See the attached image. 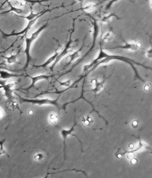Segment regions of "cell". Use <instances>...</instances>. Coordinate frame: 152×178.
Here are the masks:
<instances>
[{
  "mask_svg": "<svg viewBox=\"0 0 152 178\" xmlns=\"http://www.w3.org/2000/svg\"><path fill=\"white\" fill-rule=\"evenodd\" d=\"M76 124V121L75 120V124H74V125L73 126V127H72L71 129L69 131H66L64 130H62L61 131V134L62 135H63V137H64V145H65V148H64V153H65V159L64 161L66 159V154H65V149H66V144H65V140L67 136V135H68V134H70L71 133V131L73 130L74 127V126Z\"/></svg>",
  "mask_w": 152,
  "mask_h": 178,
  "instance_id": "obj_16",
  "label": "cell"
},
{
  "mask_svg": "<svg viewBox=\"0 0 152 178\" xmlns=\"http://www.w3.org/2000/svg\"><path fill=\"white\" fill-rule=\"evenodd\" d=\"M152 49L150 48V49H148V50H147V52L146 53V56L149 59H151L152 58Z\"/></svg>",
  "mask_w": 152,
  "mask_h": 178,
  "instance_id": "obj_25",
  "label": "cell"
},
{
  "mask_svg": "<svg viewBox=\"0 0 152 178\" xmlns=\"http://www.w3.org/2000/svg\"><path fill=\"white\" fill-rule=\"evenodd\" d=\"M113 17H116L118 18V16L114 14H111L107 16H104L103 18H102L101 22L103 23H107L110 22L111 19Z\"/></svg>",
  "mask_w": 152,
  "mask_h": 178,
  "instance_id": "obj_19",
  "label": "cell"
},
{
  "mask_svg": "<svg viewBox=\"0 0 152 178\" xmlns=\"http://www.w3.org/2000/svg\"><path fill=\"white\" fill-rule=\"evenodd\" d=\"M59 120V117L56 116L55 114H51L50 116V119H49V121L52 124L56 123Z\"/></svg>",
  "mask_w": 152,
  "mask_h": 178,
  "instance_id": "obj_21",
  "label": "cell"
},
{
  "mask_svg": "<svg viewBox=\"0 0 152 178\" xmlns=\"http://www.w3.org/2000/svg\"><path fill=\"white\" fill-rule=\"evenodd\" d=\"M19 97V100L21 103H30L35 105H38L42 106L43 105H54L57 107H59L58 105V100L60 96L55 100H51L48 99H25L21 97L18 96Z\"/></svg>",
  "mask_w": 152,
  "mask_h": 178,
  "instance_id": "obj_4",
  "label": "cell"
},
{
  "mask_svg": "<svg viewBox=\"0 0 152 178\" xmlns=\"http://www.w3.org/2000/svg\"><path fill=\"white\" fill-rule=\"evenodd\" d=\"M44 14H45V13H42V14H41V15L38 16L37 17H36V18H35V19H33V20L29 21V22H28V23L27 25V26H26V28H25L24 30H23L19 32L12 33L10 34H6L4 33L2 31L0 30V31L2 32V34L3 37L4 38H8V37H10L12 36H18L24 34L27 35V33H28V31L31 28L32 26H33L36 22L37 21L38 19L40 16H41L42 15H44Z\"/></svg>",
  "mask_w": 152,
  "mask_h": 178,
  "instance_id": "obj_6",
  "label": "cell"
},
{
  "mask_svg": "<svg viewBox=\"0 0 152 178\" xmlns=\"http://www.w3.org/2000/svg\"><path fill=\"white\" fill-rule=\"evenodd\" d=\"M9 5L10 6V9L8 11L4 12L2 13H7V12H15V13H17V15L18 14V15H20L24 14L25 13V10H24V9L13 6L10 4H9Z\"/></svg>",
  "mask_w": 152,
  "mask_h": 178,
  "instance_id": "obj_15",
  "label": "cell"
},
{
  "mask_svg": "<svg viewBox=\"0 0 152 178\" xmlns=\"http://www.w3.org/2000/svg\"><path fill=\"white\" fill-rule=\"evenodd\" d=\"M100 46H101L100 47L101 48H100V52L97 57L91 63L84 66V68H83V72H85L86 74H88V73L90 72H91L93 70L96 69L100 65L106 64L109 62L110 61H113V60H120V61H123L131 65V66L133 68L134 72H135L136 75L137 76L139 79H141V81H144L142 80V79H141V77L139 76L137 71L135 67H134L133 65L132 64V63H133L138 65L141 66L143 67L147 68V69H151V68H150L148 67L145 65L141 64L137 62H136L135 61H133V60L130 59L128 58H125V57H123V56H119V55H110V54H107L102 49L101 45H100Z\"/></svg>",
  "mask_w": 152,
  "mask_h": 178,
  "instance_id": "obj_1",
  "label": "cell"
},
{
  "mask_svg": "<svg viewBox=\"0 0 152 178\" xmlns=\"http://www.w3.org/2000/svg\"><path fill=\"white\" fill-rule=\"evenodd\" d=\"M29 77H30L32 80L31 84L30 85V86L26 89H24L25 90L28 91L31 89V88H33L34 87L35 85L37 82H38V81H42V80H48L51 77V76L50 75H40L39 76H34V77H32V76H28Z\"/></svg>",
  "mask_w": 152,
  "mask_h": 178,
  "instance_id": "obj_7",
  "label": "cell"
},
{
  "mask_svg": "<svg viewBox=\"0 0 152 178\" xmlns=\"http://www.w3.org/2000/svg\"><path fill=\"white\" fill-rule=\"evenodd\" d=\"M73 32V30L71 32V34L69 40L68 41L67 43L66 44L65 46H64L63 49H62L60 53L58 55V57H57L56 59L55 60V61L53 63V64L50 67V70L51 71H53L54 70V68L56 65L60 61V60L63 58L64 57L66 56L67 54L68 53L72 52L73 51V49L76 47V42L78 41V39L76 40H72L71 39V35Z\"/></svg>",
  "mask_w": 152,
  "mask_h": 178,
  "instance_id": "obj_3",
  "label": "cell"
},
{
  "mask_svg": "<svg viewBox=\"0 0 152 178\" xmlns=\"http://www.w3.org/2000/svg\"><path fill=\"white\" fill-rule=\"evenodd\" d=\"M60 84V86H61L69 87L71 85V81L70 80H68L64 82H61V81H58Z\"/></svg>",
  "mask_w": 152,
  "mask_h": 178,
  "instance_id": "obj_24",
  "label": "cell"
},
{
  "mask_svg": "<svg viewBox=\"0 0 152 178\" xmlns=\"http://www.w3.org/2000/svg\"><path fill=\"white\" fill-rule=\"evenodd\" d=\"M44 154L42 152H38L34 155V160L38 161H40L44 158Z\"/></svg>",
  "mask_w": 152,
  "mask_h": 178,
  "instance_id": "obj_20",
  "label": "cell"
},
{
  "mask_svg": "<svg viewBox=\"0 0 152 178\" xmlns=\"http://www.w3.org/2000/svg\"><path fill=\"white\" fill-rule=\"evenodd\" d=\"M83 47H84V45H83L79 50L74 51L72 54H70V55L68 56V58H69V61L66 66L69 65L74 61L80 58V56H81V51H82V49H83Z\"/></svg>",
  "mask_w": 152,
  "mask_h": 178,
  "instance_id": "obj_13",
  "label": "cell"
},
{
  "mask_svg": "<svg viewBox=\"0 0 152 178\" xmlns=\"http://www.w3.org/2000/svg\"><path fill=\"white\" fill-rule=\"evenodd\" d=\"M48 11H49V10L47 9V10H42V11L38 13H34L31 10L30 14L27 16H22V15H17V14H15V15L17 16V17H20V18H24V19H26L28 21H30L35 19L36 17H37L38 16H39L41 14H42V13H45L46 12H48Z\"/></svg>",
  "mask_w": 152,
  "mask_h": 178,
  "instance_id": "obj_10",
  "label": "cell"
},
{
  "mask_svg": "<svg viewBox=\"0 0 152 178\" xmlns=\"http://www.w3.org/2000/svg\"><path fill=\"white\" fill-rule=\"evenodd\" d=\"M47 26H48L47 23L42 25L41 27H40L35 32L32 33L31 37H26V39H25L26 44V49L24 50V53L26 54V56H27V62H26V65H25V67H24V69H27V68L30 61H31V54H30V51H31V48L33 42L38 37L40 34L41 33L42 31L45 30V28L47 27Z\"/></svg>",
  "mask_w": 152,
  "mask_h": 178,
  "instance_id": "obj_2",
  "label": "cell"
},
{
  "mask_svg": "<svg viewBox=\"0 0 152 178\" xmlns=\"http://www.w3.org/2000/svg\"><path fill=\"white\" fill-rule=\"evenodd\" d=\"M10 104V107L13 109L14 110L16 109H19V106H18V103L16 99H13L11 101L9 102Z\"/></svg>",
  "mask_w": 152,
  "mask_h": 178,
  "instance_id": "obj_22",
  "label": "cell"
},
{
  "mask_svg": "<svg viewBox=\"0 0 152 178\" xmlns=\"http://www.w3.org/2000/svg\"><path fill=\"white\" fill-rule=\"evenodd\" d=\"M61 50H60V51H58V50H57L56 51V52H55V53L54 54V55H52L51 57H50V58H49L48 59L46 60V61H45V62H44L43 64L38 65H33V66L34 68H45L47 67L49 65L51 64V63L53 62V61H55V60H56V59L57 57H58L59 54H60V53Z\"/></svg>",
  "mask_w": 152,
  "mask_h": 178,
  "instance_id": "obj_8",
  "label": "cell"
},
{
  "mask_svg": "<svg viewBox=\"0 0 152 178\" xmlns=\"http://www.w3.org/2000/svg\"><path fill=\"white\" fill-rule=\"evenodd\" d=\"M124 49V50H129L131 51H137L138 49H139L137 46L136 42L135 43H127V42H125V44L121 46H117V47H114V48H110L109 49Z\"/></svg>",
  "mask_w": 152,
  "mask_h": 178,
  "instance_id": "obj_9",
  "label": "cell"
},
{
  "mask_svg": "<svg viewBox=\"0 0 152 178\" xmlns=\"http://www.w3.org/2000/svg\"><path fill=\"white\" fill-rule=\"evenodd\" d=\"M84 122H85V124H86V125H89V124H90L89 122V121L88 120H85Z\"/></svg>",
  "mask_w": 152,
  "mask_h": 178,
  "instance_id": "obj_31",
  "label": "cell"
},
{
  "mask_svg": "<svg viewBox=\"0 0 152 178\" xmlns=\"http://www.w3.org/2000/svg\"><path fill=\"white\" fill-rule=\"evenodd\" d=\"M5 139H3L2 140H1L0 141V156L2 155L3 154H5L8 157H9V156L7 153L6 152L5 149L4 148V144H5Z\"/></svg>",
  "mask_w": 152,
  "mask_h": 178,
  "instance_id": "obj_18",
  "label": "cell"
},
{
  "mask_svg": "<svg viewBox=\"0 0 152 178\" xmlns=\"http://www.w3.org/2000/svg\"><path fill=\"white\" fill-rule=\"evenodd\" d=\"M28 114L29 115H32L34 114V111L32 110H29L28 112Z\"/></svg>",
  "mask_w": 152,
  "mask_h": 178,
  "instance_id": "obj_30",
  "label": "cell"
},
{
  "mask_svg": "<svg viewBox=\"0 0 152 178\" xmlns=\"http://www.w3.org/2000/svg\"><path fill=\"white\" fill-rule=\"evenodd\" d=\"M137 162V160H136V159H132L131 160V162L132 164H135L136 163V162Z\"/></svg>",
  "mask_w": 152,
  "mask_h": 178,
  "instance_id": "obj_29",
  "label": "cell"
},
{
  "mask_svg": "<svg viewBox=\"0 0 152 178\" xmlns=\"http://www.w3.org/2000/svg\"><path fill=\"white\" fill-rule=\"evenodd\" d=\"M93 30H94V32H93V44L92 45V47L89 50V52L87 53L85 56H84V58L82 59H84V58H85L86 56L88 55V54H89V53L91 52V50L94 47L95 45V43H96V39L99 33V27L98 26L97 23L96 22V20H94V22H93Z\"/></svg>",
  "mask_w": 152,
  "mask_h": 178,
  "instance_id": "obj_11",
  "label": "cell"
},
{
  "mask_svg": "<svg viewBox=\"0 0 152 178\" xmlns=\"http://www.w3.org/2000/svg\"><path fill=\"white\" fill-rule=\"evenodd\" d=\"M23 76L22 75H18L15 73H10L6 71L0 70V78L3 80H7L10 78H15Z\"/></svg>",
  "mask_w": 152,
  "mask_h": 178,
  "instance_id": "obj_12",
  "label": "cell"
},
{
  "mask_svg": "<svg viewBox=\"0 0 152 178\" xmlns=\"http://www.w3.org/2000/svg\"><path fill=\"white\" fill-rule=\"evenodd\" d=\"M122 157V155L121 154L117 155V157L118 158H121Z\"/></svg>",
  "mask_w": 152,
  "mask_h": 178,
  "instance_id": "obj_32",
  "label": "cell"
},
{
  "mask_svg": "<svg viewBox=\"0 0 152 178\" xmlns=\"http://www.w3.org/2000/svg\"><path fill=\"white\" fill-rule=\"evenodd\" d=\"M6 81H0V89H2L4 91V96L6 97L9 102L11 101L13 99H15V98L13 96V93L15 89H13L15 83H9L5 84Z\"/></svg>",
  "mask_w": 152,
  "mask_h": 178,
  "instance_id": "obj_5",
  "label": "cell"
},
{
  "mask_svg": "<svg viewBox=\"0 0 152 178\" xmlns=\"http://www.w3.org/2000/svg\"><path fill=\"white\" fill-rule=\"evenodd\" d=\"M96 9V6L93 5H90L84 8V9L88 12H92L94 11Z\"/></svg>",
  "mask_w": 152,
  "mask_h": 178,
  "instance_id": "obj_23",
  "label": "cell"
},
{
  "mask_svg": "<svg viewBox=\"0 0 152 178\" xmlns=\"http://www.w3.org/2000/svg\"><path fill=\"white\" fill-rule=\"evenodd\" d=\"M132 126L134 127H137V125H138V122L137 121H133L132 122Z\"/></svg>",
  "mask_w": 152,
  "mask_h": 178,
  "instance_id": "obj_28",
  "label": "cell"
},
{
  "mask_svg": "<svg viewBox=\"0 0 152 178\" xmlns=\"http://www.w3.org/2000/svg\"><path fill=\"white\" fill-rule=\"evenodd\" d=\"M113 33L108 32L105 34L102 40V42H109L113 39Z\"/></svg>",
  "mask_w": 152,
  "mask_h": 178,
  "instance_id": "obj_17",
  "label": "cell"
},
{
  "mask_svg": "<svg viewBox=\"0 0 152 178\" xmlns=\"http://www.w3.org/2000/svg\"><path fill=\"white\" fill-rule=\"evenodd\" d=\"M150 84H147L144 87V89L145 91H148L150 89Z\"/></svg>",
  "mask_w": 152,
  "mask_h": 178,
  "instance_id": "obj_27",
  "label": "cell"
},
{
  "mask_svg": "<svg viewBox=\"0 0 152 178\" xmlns=\"http://www.w3.org/2000/svg\"><path fill=\"white\" fill-rule=\"evenodd\" d=\"M129 147L130 148L132 149L133 148V147H134V145H133V144H131L130 145H129Z\"/></svg>",
  "mask_w": 152,
  "mask_h": 178,
  "instance_id": "obj_33",
  "label": "cell"
},
{
  "mask_svg": "<svg viewBox=\"0 0 152 178\" xmlns=\"http://www.w3.org/2000/svg\"><path fill=\"white\" fill-rule=\"evenodd\" d=\"M4 116L3 111L1 108H0V119L2 118Z\"/></svg>",
  "mask_w": 152,
  "mask_h": 178,
  "instance_id": "obj_26",
  "label": "cell"
},
{
  "mask_svg": "<svg viewBox=\"0 0 152 178\" xmlns=\"http://www.w3.org/2000/svg\"><path fill=\"white\" fill-rule=\"evenodd\" d=\"M20 51H21V50L19 49L16 54L11 55L9 57H4V58L5 59L6 62L8 64L11 65L12 64L16 63L17 58H18L19 54H20Z\"/></svg>",
  "mask_w": 152,
  "mask_h": 178,
  "instance_id": "obj_14",
  "label": "cell"
}]
</instances>
